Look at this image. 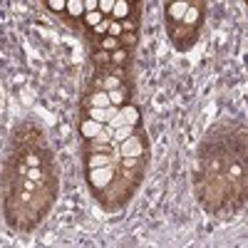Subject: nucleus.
I'll return each mask as SVG.
<instances>
[{"mask_svg": "<svg viewBox=\"0 0 248 248\" xmlns=\"http://www.w3.org/2000/svg\"><path fill=\"white\" fill-rule=\"evenodd\" d=\"M139 122V109L134 105H122L119 112L109 119V127H122V124H137Z\"/></svg>", "mask_w": 248, "mask_h": 248, "instance_id": "f257e3e1", "label": "nucleus"}, {"mask_svg": "<svg viewBox=\"0 0 248 248\" xmlns=\"http://www.w3.org/2000/svg\"><path fill=\"white\" fill-rule=\"evenodd\" d=\"M114 179V169L112 164H107V167H97V169H90V184L94 186V189H105V186H109Z\"/></svg>", "mask_w": 248, "mask_h": 248, "instance_id": "f03ea898", "label": "nucleus"}, {"mask_svg": "<svg viewBox=\"0 0 248 248\" xmlns=\"http://www.w3.org/2000/svg\"><path fill=\"white\" fill-rule=\"evenodd\" d=\"M119 152H122L124 159H139V156L144 154V144H141V139L129 137V139H124V141H122Z\"/></svg>", "mask_w": 248, "mask_h": 248, "instance_id": "7ed1b4c3", "label": "nucleus"}, {"mask_svg": "<svg viewBox=\"0 0 248 248\" xmlns=\"http://www.w3.org/2000/svg\"><path fill=\"white\" fill-rule=\"evenodd\" d=\"M102 129H105V124L97 122V119H92V117L79 124V132H82V137H85V139H97V137L102 134Z\"/></svg>", "mask_w": 248, "mask_h": 248, "instance_id": "20e7f679", "label": "nucleus"}, {"mask_svg": "<svg viewBox=\"0 0 248 248\" xmlns=\"http://www.w3.org/2000/svg\"><path fill=\"white\" fill-rule=\"evenodd\" d=\"M186 10H189V0H174V3L169 5V17L174 20V23H181Z\"/></svg>", "mask_w": 248, "mask_h": 248, "instance_id": "39448f33", "label": "nucleus"}, {"mask_svg": "<svg viewBox=\"0 0 248 248\" xmlns=\"http://www.w3.org/2000/svg\"><path fill=\"white\" fill-rule=\"evenodd\" d=\"M90 105H92V107H109V105H112L109 92H107V90H99V92L90 94Z\"/></svg>", "mask_w": 248, "mask_h": 248, "instance_id": "423d86ee", "label": "nucleus"}, {"mask_svg": "<svg viewBox=\"0 0 248 248\" xmlns=\"http://www.w3.org/2000/svg\"><path fill=\"white\" fill-rule=\"evenodd\" d=\"M107 164H112V156H109V154H90V159H87V169L107 167Z\"/></svg>", "mask_w": 248, "mask_h": 248, "instance_id": "0eeeda50", "label": "nucleus"}, {"mask_svg": "<svg viewBox=\"0 0 248 248\" xmlns=\"http://www.w3.org/2000/svg\"><path fill=\"white\" fill-rule=\"evenodd\" d=\"M199 17H201V10H199L196 5H189V10H186V15H184V20H181V23H184L186 28H196Z\"/></svg>", "mask_w": 248, "mask_h": 248, "instance_id": "6e6552de", "label": "nucleus"}, {"mask_svg": "<svg viewBox=\"0 0 248 248\" xmlns=\"http://www.w3.org/2000/svg\"><path fill=\"white\" fill-rule=\"evenodd\" d=\"M127 15H129V0H117V5H114V10H112V17L127 20Z\"/></svg>", "mask_w": 248, "mask_h": 248, "instance_id": "1a4fd4ad", "label": "nucleus"}, {"mask_svg": "<svg viewBox=\"0 0 248 248\" xmlns=\"http://www.w3.org/2000/svg\"><path fill=\"white\" fill-rule=\"evenodd\" d=\"M134 127H137V124H122V127H117L114 129V139L117 141H124V139L134 137Z\"/></svg>", "mask_w": 248, "mask_h": 248, "instance_id": "9d476101", "label": "nucleus"}, {"mask_svg": "<svg viewBox=\"0 0 248 248\" xmlns=\"http://www.w3.org/2000/svg\"><path fill=\"white\" fill-rule=\"evenodd\" d=\"M67 13L72 17H79V15H85V0H67Z\"/></svg>", "mask_w": 248, "mask_h": 248, "instance_id": "9b49d317", "label": "nucleus"}, {"mask_svg": "<svg viewBox=\"0 0 248 248\" xmlns=\"http://www.w3.org/2000/svg\"><path fill=\"white\" fill-rule=\"evenodd\" d=\"M85 20H87V25L90 28H97L102 20H105V13H99V10H90L87 15H85Z\"/></svg>", "mask_w": 248, "mask_h": 248, "instance_id": "f8f14e48", "label": "nucleus"}, {"mask_svg": "<svg viewBox=\"0 0 248 248\" xmlns=\"http://www.w3.org/2000/svg\"><path fill=\"white\" fill-rule=\"evenodd\" d=\"M119 45H122V40H119V37H114V35H107V37L99 43V47H102V50H117Z\"/></svg>", "mask_w": 248, "mask_h": 248, "instance_id": "ddd939ff", "label": "nucleus"}, {"mask_svg": "<svg viewBox=\"0 0 248 248\" xmlns=\"http://www.w3.org/2000/svg\"><path fill=\"white\" fill-rule=\"evenodd\" d=\"M114 5H117V0H99V13H105V15H112Z\"/></svg>", "mask_w": 248, "mask_h": 248, "instance_id": "4468645a", "label": "nucleus"}, {"mask_svg": "<svg viewBox=\"0 0 248 248\" xmlns=\"http://www.w3.org/2000/svg\"><path fill=\"white\" fill-rule=\"evenodd\" d=\"M119 85H122V82H119L117 77H112V75L105 77V82H102V87H105L107 92H109V90H119Z\"/></svg>", "mask_w": 248, "mask_h": 248, "instance_id": "2eb2a0df", "label": "nucleus"}, {"mask_svg": "<svg viewBox=\"0 0 248 248\" xmlns=\"http://www.w3.org/2000/svg\"><path fill=\"white\" fill-rule=\"evenodd\" d=\"M109 99H112V105L122 107L124 105V92L122 90H109Z\"/></svg>", "mask_w": 248, "mask_h": 248, "instance_id": "dca6fc26", "label": "nucleus"}, {"mask_svg": "<svg viewBox=\"0 0 248 248\" xmlns=\"http://www.w3.org/2000/svg\"><path fill=\"white\" fill-rule=\"evenodd\" d=\"M47 5H50V10L60 13V10H67V0H47Z\"/></svg>", "mask_w": 248, "mask_h": 248, "instance_id": "f3484780", "label": "nucleus"}, {"mask_svg": "<svg viewBox=\"0 0 248 248\" xmlns=\"http://www.w3.org/2000/svg\"><path fill=\"white\" fill-rule=\"evenodd\" d=\"M122 30H124V25L119 23V20H112V25H109V35H114V37H122Z\"/></svg>", "mask_w": 248, "mask_h": 248, "instance_id": "a211bd4d", "label": "nucleus"}, {"mask_svg": "<svg viewBox=\"0 0 248 248\" xmlns=\"http://www.w3.org/2000/svg\"><path fill=\"white\" fill-rule=\"evenodd\" d=\"M109 25H112V20L109 17H105V20H102V23L94 28V32H99V35H105V32H109Z\"/></svg>", "mask_w": 248, "mask_h": 248, "instance_id": "6ab92c4d", "label": "nucleus"}, {"mask_svg": "<svg viewBox=\"0 0 248 248\" xmlns=\"http://www.w3.org/2000/svg\"><path fill=\"white\" fill-rule=\"evenodd\" d=\"M124 60H127V52H124V50H117V52L112 55V62H117V65H122Z\"/></svg>", "mask_w": 248, "mask_h": 248, "instance_id": "aec40b11", "label": "nucleus"}, {"mask_svg": "<svg viewBox=\"0 0 248 248\" xmlns=\"http://www.w3.org/2000/svg\"><path fill=\"white\" fill-rule=\"evenodd\" d=\"M85 10H99V0H85Z\"/></svg>", "mask_w": 248, "mask_h": 248, "instance_id": "412c9836", "label": "nucleus"}, {"mask_svg": "<svg viewBox=\"0 0 248 248\" xmlns=\"http://www.w3.org/2000/svg\"><path fill=\"white\" fill-rule=\"evenodd\" d=\"M25 164H28V167H40V159H37L35 154H28V159H25Z\"/></svg>", "mask_w": 248, "mask_h": 248, "instance_id": "4be33fe9", "label": "nucleus"}, {"mask_svg": "<svg viewBox=\"0 0 248 248\" xmlns=\"http://www.w3.org/2000/svg\"><path fill=\"white\" fill-rule=\"evenodd\" d=\"M124 45H134V35H124V37H119Z\"/></svg>", "mask_w": 248, "mask_h": 248, "instance_id": "5701e85b", "label": "nucleus"}, {"mask_svg": "<svg viewBox=\"0 0 248 248\" xmlns=\"http://www.w3.org/2000/svg\"><path fill=\"white\" fill-rule=\"evenodd\" d=\"M122 25H124V30H134V23H132V20H124Z\"/></svg>", "mask_w": 248, "mask_h": 248, "instance_id": "b1692460", "label": "nucleus"}]
</instances>
